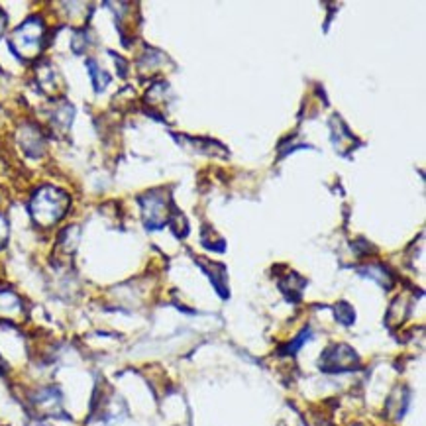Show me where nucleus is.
<instances>
[{"instance_id":"f257e3e1","label":"nucleus","mask_w":426,"mask_h":426,"mask_svg":"<svg viewBox=\"0 0 426 426\" xmlns=\"http://www.w3.org/2000/svg\"><path fill=\"white\" fill-rule=\"evenodd\" d=\"M65 208H67V197L55 189H43L36 194V199L31 203V213L36 216V220L43 224L59 220Z\"/></svg>"}]
</instances>
